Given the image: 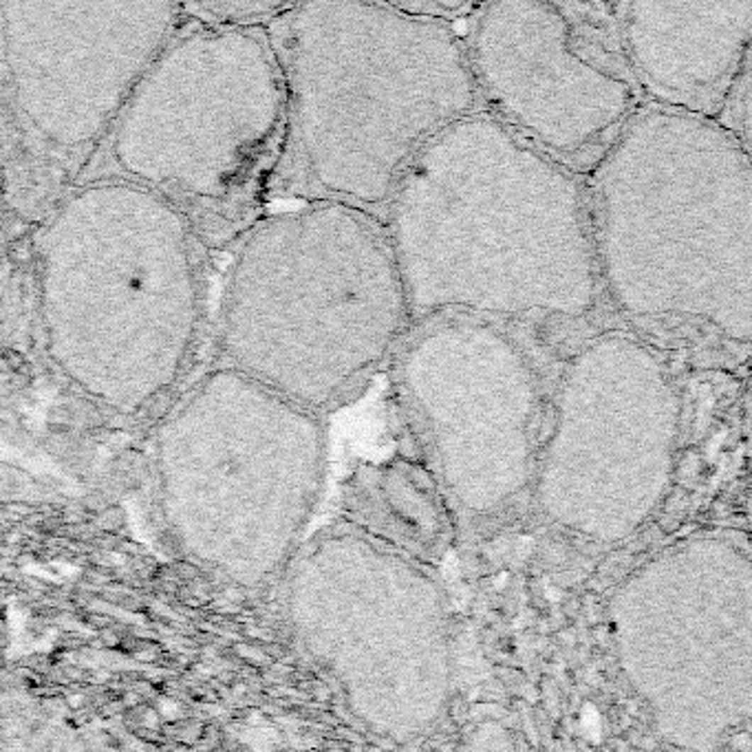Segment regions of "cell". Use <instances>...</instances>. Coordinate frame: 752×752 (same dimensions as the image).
Returning <instances> with one entry per match:
<instances>
[{"label":"cell","instance_id":"cell-1","mask_svg":"<svg viewBox=\"0 0 752 752\" xmlns=\"http://www.w3.org/2000/svg\"><path fill=\"white\" fill-rule=\"evenodd\" d=\"M221 256L161 197L89 181L3 240V322L106 435L139 446L206 369Z\"/></svg>","mask_w":752,"mask_h":752},{"label":"cell","instance_id":"cell-5","mask_svg":"<svg viewBox=\"0 0 752 752\" xmlns=\"http://www.w3.org/2000/svg\"><path fill=\"white\" fill-rule=\"evenodd\" d=\"M411 327L382 221L340 203H284L221 256L206 369L329 419L386 371Z\"/></svg>","mask_w":752,"mask_h":752},{"label":"cell","instance_id":"cell-11","mask_svg":"<svg viewBox=\"0 0 752 752\" xmlns=\"http://www.w3.org/2000/svg\"><path fill=\"white\" fill-rule=\"evenodd\" d=\"M688 382L644 340L609 324L556 375L532 512L592 550L640 534L678 490Z\"/></svg>","mask_w":752,"mask_h":752},{"label":"cell","instance_id":"cell-14","mask_svg":"<svg viewBox=\"0 0 752 752\" xmlns=\"http://www.w3.org/2000/svg\"><path fill=\"white\" fill-rule=\"evenodd\" d=\"M646 104L719 121L752 47V3H616Z\"/></svg>","mask_w":752,"mask_h":752},{"label":"cell","instance_id":"cell-17","mask_svg":"<svg viewBox=\"0 0 752 752\" xmlns=\"http://www.w3.org/2000/svg\"><path fill=\"white\" fill-rule=\"evenodd\" d=\"M455 752H530V748L510 717L487 710L465 724Z\"/></svg>","mask_w":752,"mask_h":752},{"label":"cell","instance_id":"cell-3","mask_svg":"<svg viewBox=\"0 0 752 752\" xmlns=\"http://www.w3.org/2000/svg\"><path fill=\"white\" fill-rule=\"evenodd\" d=\"M612 322L682 375L752 358V164L719 121L646 104L585 177Z\"/></svg>","mask_w":752,"mask_h":752},{"label":"cell","instance_id":"cell-12","mask_svg":"<svg viewBox=\"0 0 752 752\" xmlns=\"http://www.w3.org/2000/svg\"><path fill=\"white\" fill-rule=\"evenodd\" d=\"M609 636L656 735L721 752L752 721V536L706 525L660 547L614 589Z\"/></svg>","mask_w":752,"mask_h":752},{"label":"cell","instance_id":"cell-9","mask_svg":"<svg viewBox=\"0 0 752 752\" xmlns=\"http://www.w3.org/2000/svg\"><path fill=\"white\" fill-rule=\"evenodd\" d=\"M560 362L532 336L457 314L415 324L393 353L384 375L397 428L461 534L532 512Z\"/></svg>","mask_w":752,"mask_h":752},{"label":"cell","instance_id":"cell-15","mask_svg":"<svg viewBox=\"0 0 752 752\" xmlns=\"http://www.w3.org/2000/svg\"><path fill=\"white\" fill-rule=\"evenodd\" d=\"M336 516L435 569L461 536L439 485L409 450L360 461L340 485Z\"/></svg>","mask_w":752,"mask_h":752},{"label":"cell","instance_id":"cell-16","mask_svg":"<svg viewBox=\"0 0 752 752\" xmlns=\"http://www.w3.org/2000/svg\"><path fill=\"white\" fill-rule=\"evenodd\" d=\"M292 3H256V0H223V3H186V18L221 27H267Z\"/></svg>","mask_w":752,"mask_h":752},{"label":"cell","instance_id":"cell-2","mask_svg":"<svg viewBox=\"0 0 752 752\" xmlns=\"http://www.w3.org/2000/svg\"><path fill=\"white\" fill-rule=\"evenodd\" d=\"M413 327L472 316L565 358L609 327L587 181L490 113L439 133L384 214Z\"/></svg>","mask_w":752,"mask_h":752},{"label":"cell","instance_id":"cell-6","mask_svg":"<svg viewBox=\"0 0 752 752\" xmlns=\"http://www.w3.org/2000/svg\"><path fill=\"white\" fill-rule=\"evenodd\" d=\"M329 419L206 369L144 435L133 470L168 550L240 589L278 585L316 530Z\"/></svg>","mask_w":752,"mask_h":752},{"label":"cell","instance_id":"cell-13","mask_svg":"<svg viewBox=\"0 0 752 752\" xmlns=\"http://www.w3.org/2000/svg\"><path fill=\"white\" fill-rule=\"evenodd\" d=\"M461 33L483 111L580 177L646 106L616 3L494 0Z\"/></svg>","mask_w":752,"mask_h":752},{"label":"cell","instance_id":"cell-7","mask_svg":"<svg viewBox=\"0 0 752 752\" xmlns=\"http://www.w3.org/2000/svg\"><path fill=\"white\" fill-rule=\"evenodd\" d=\"M282 135L284 91L267 27L184 16L82 184L117 181L161 197L223 256L270 210Z\"/></svg>","mask_w":752,"mask_h":752},{"label":"cell","instance_id":"cell-8","mask_svg":"<svg viewBox=\"0 0 752 752\" xmlns=\"http://www.w3.org/2000/svg\"><path fill=\"white\" fill-rule=\"evenodd\" d=\"M276 587L300 656L364 735L413 750L439 733L457 690V648L435 567L336 516Z\"/></svg>","mask_w":752,"mask_h":752},{"label":"cell","instance_id":"cell-19","mask_svg":"<svg viewBox=\"0 0 752 752\" xmlns=\"http://www.w3.org/2000/svg\"><path fill=\"white\" fill-rule=\"evenodd\" d=\"M739 389V419H741V446H743V485L748 503H752V358L741 369Z\"/></svg>","mask_w":752,"mask_h":752},{"label":"cell","instance_id":"cell-18","mask_svg":"<svg viewBox=\"0 0 752 752\" xmlns=\"http://www.w3.org/2000/svg\"><path fill=\"white\" fill-rule=\"evenodd\" d=\"M719 124L733 135V139L752 164V47L735 82V89L728 97V104L719 117Z\"/></svg>","mask_w":752,"mask_h":752},{"label":"cell","instance_id":"cell-10","mask_svg":"<svg viewBox=\"0 0 752 752\" xmlns=\"http://www.w3.org/2000/svg\"><path fill=\"white\" fill-rule=\"evenodd\" d=\"M181 18V3L0 0L3 240L82 184Z\"/></svg>","mask_w":752,"mask_h":752},{"label":"cell","instance_id":"cell-4","mask_svg":"<svg viewBox=\"0 0 752 752\" xmlns=\"http://www.w3.org/2000/svg\"><path fill=\"white\" fill-rule=\"evenodd\" d=\"M284 91L270 208L340 203L384 223L415 157L481 95L457 25L393 3H292L267 25Z\"/></svg>","mask_w":752,"mask_h":752}]
</instances>
